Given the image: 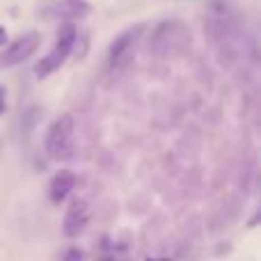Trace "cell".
Wrapping results in <instances>:
<instances>
[{
    "label": "cell",
    "instance_id": "obj_5",
    "mask_svg": "<svg viewBox=\"0 0 261 261\" xmlns=\"http://www.w3.org/2000/svg\"><path fill=\"white\" fill-rule=\"evenodd\" d=\"M142 30H144L142 25H133V28H128V30H124L119 37H115V41L108 48V64L110 67H119V64L126 62L130 58V50H133L138 37L142 35Z\"/></svg>",
    "mask_w": 261,
    "mask_h": 261
},
{
    "label": "cell",
    "instance_id": "obj_12",
    "mask_svg": "<svg viewBox=\"0 0 261 261\" xmlns=\"http://www.w3.org/2000/svg\"><path fill=\"white\" fill-rule=\"evenodd\" d=\"M147 261H170V259H151V257H149Z\"/></svg>",
    "mask_w": 261,
    "mask_h": 261
},
{
    "label": "cell",
    "instance_id": "obj_10",
    "mask_svg": "<svg viewBox=\"0 0 261 261\" xmlns=\"http://www.w3.org/2000/svg\"><path fill=\"white\" fill-rule=\"evenodd\" d=\"M5 96H7V92H5V87L0 85V115L5 113Z\"/></svg>",
    "mask_w": 261,
    "mask_h": 261
},
{
    "label": "cell",
    "instance_id": "obj_6",
    "mask_svg": "<svg viewBox=\"0 0 261 261\" xmlns=\"http://www.w3.org/2000/svg\"><path fill=\"white\" fill-rule=\"evenodd\" d=\"M87 220H90V208H87L85 199H73L69 204L67 213H64V220H62V231L67 239H76L85 231Z\"/></svg>",
    "mask_w": 261,
    "mask_h": 261
},
{
    "label": "cell",
    "instance_id": "obj_3",
    "mask_svg": "<svg viewBox=\"0 0 261 261\" xmlns=\"http://www.w3.org/2000/svg\"><path fill=\"white\" fill-rule=\"evenodd\" d=\"M188 41H190V32L181 21L161 23V25L153 30V37H151L153 50L161 55H170V53H174V50H181Z\"/></svg>",
    "mask_w": 261,
    "mask_h": 261
},
{
    "label": "cell",
    "instance_id": "obj_7",
    "mask_svg": "<svg viewBox=\"0 0 261 261\" xmlns=\"http://www.w3.org/2000/svg\"><path fill=\"white\" fill-rule=\"evenodd\" d=\"M92 12V5L87 0H60V3H53L48 9H44V14L48 18H85L87 14Z\"/></svg>",
    "mask_w": 261,
    "mask_h": 261
},
{
    "label": "cell",
    "instance_id": "obj_9",
    "mask_svg": "<svg viewBox=\"0 0 261 261\" xmlns=\"http://www.w3.org/2000/svg\"><path fill=\"white\" fill-rule=\"evenodd\" d=\"M62 261H83V252L78 248H69Z\"/></svg>",
    "mask_w": 261,
    "mask_h": 261
},
{
    "label": "cell",
    "instance_id": "obj_8",
    "mask_svg": "<svg viewBox=\"0 0 261 261\" xmlns=\"http://www.w3.org/2000/svg\"><path fill=\"white\" fill-rule=\"evenodd\" d=\"M73 186H76V174L71 170H60L50 181V202L53 204L64 202L67 195L73 190Z\"/></svg>",
    "mask_w": 261,
    "mask_h": 261
},
{
    "label": "cell",
    "instance_id": "obj_1",
    "mask_svg": "<svg viewBox=\"0 0 261 261\" xmlns=\"http://www.w3.org/2000/svg\"><path fill=\"white\" fill-rule=\"evenodd\" d=\"M76 39H78V28L73 23H62L58 30V39H55V46L46 58L39 60V64L35 67V76L37 78H48L50 73H55L64 62L67 58L71 55L73 46H76Z\"/></svg>",
    "mask_w": 261,
    "mask_h": 261
},
{
    "label": "cell",
    "instance_id": "obj_4",
    "mask_svg": "<svg viewBox=\"0 0 261 261\" xmlns=\"http://www.w3.org/2000/svg\"><path fill=\"white\" fill-rule=\"evenodd\" d=\"M41 44V37L37 30H30V32H23L21 37L12 41V44L5 48V53L0 55V67H16V64L25 62Z\"/></svg>",
    "mask_w": 261,
    "mask_h": 261
},
{
    "label": "cell",
    "instance_id": "obj_11",
    "mask_svg": "<svg viewBox=\"0 0 261 261\" xmlns=\"http://www.w3.org/2000/svg\"><path fill=\"white\" fill-rule=\"evenodd\" d=\"M5 44H7V30L0 25V46H5Z\"/></svg>",
    "mask_w": 261,
    "mask_h": 261
},
{
    "label": "cell",
    "instance_id": "obj_2",
    "mask_svg": "<svg viewBox=\"0 0 261 261\" xmlns=\"http://www.w3.org/2000/svg\"><path fill=\"white\" fill-rule=\"evenodd\" d=\"M73 124L71 115H62L50 124L48 133H46V153L53 161H69L76 153V138H73Z\"/></svg>",
    "mask_w": 261,
    "mask_h": 261
}]
</instances>
